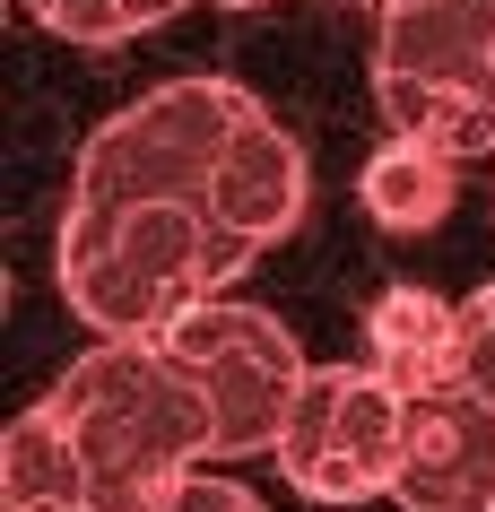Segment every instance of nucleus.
Segmentation results:
<instances>
[{"label":"nucleus","mask_w":495,"mask_h":512,"mask_svg":"<svg viewBox=\"0 0 495 512\" xmlns=\"http://www.w3.org/2000/svg\"><path fill=\"white\" fill-rule=\"evenodd\" d=\"M261 252L226 235L200 200H70L53 235L61 304L96 339H165V330L218 304Z\"/></svg>","instance_id":"f257e3e1"},{"label":"nucleus","mask_w":495,"mask_h":512,"mask_svg":"<svg viewBox=\"0 0 495 512\" xmlns=\"http://www.w3.org/2000/svg\"><path fill=\"white\" fill-rule=\"evenodd\" d=\"M35 408L79 452L105 512H148L218 460V408L165 339H96Z\"/></svg>","instance_id":"f03ea898"},{"label":"nucleus","mask_w":495,"mask_h":512,"mask_svg":"<svg viewBox=\"0 0 495 512\" xmlns=\"http://www.w3.org/2000/svg\"><path fill=\"white\" fill-rule=\"evenodd\" d=\"M252 113H261V96L235 79H209V70L148 87L139 105H122L79 139L70 200H200L209 209V183Z\"/></svg>","instance_id":"7ed1b4c3"},{"label":"nucleus","mask_w":495,"mask_h":512,"mask_svg":"<svg viewBox=\"0 0 495 512\" xmlns=\"http://www.w3.org/2000/svg\"><path fill=\"white\" fill-rule=\"evenodd\" d=\"M400 452H409V391H391L374 365H313L270 460L304 504H383L400 486Z\"/></svg>","instance_id":"20e7f679"},{"label":"nucleus","mask_w":495,"mask_h":512,"mask_svg":"<svg viewBox=\"0 0 495 512\" xmlns=\"http://www.w3.org/2000/svg\"><path fill=\"white\" fill-rule=\"evenodd\" d=\"M165 348L192 365V382L218 408V460H270L278 452V434H287L304 382H313L296 330L278 313L218 296V304H200V313H183L165 330Z\"/></svg>","instance_id":"39448f33"},{"label":"nucleus","mask_w":495,"mask_h":512,"mask_svg":"<svg viewBox=\"0 0 495 512\" xmlns=\"http://www.w3.org/2000/svg\"><path fill=\"white\" fill-rule=\"evenodd\" d=\"M400 512H495V408L478 391H426L409 400V452H400Z\"/></svg>","instance_id":"423d86ee"},{"label":"nucleus","mask_w":495,"mask_h":512,"mask_svg":"<svg viewBox=\"0 0 495 512\" xmlns=\"http://www.w3.org/2000/svg\"><path fill=\"white\" fill-rule=\"evenodd\" d=\"M304 209H313V174H304V148L287 131H278V113L261 105L235 131V148H226L218 183H209V217H218L226 235H244L252 252H270V243H287L304 226Z\"/></svg>","instance_id":"0eeeda50"},{"label":"nucleus","mask_w":495,"mask_h":512,"mask_svg":"<svg viewBox=\"0 0 495 512\" xmlns=\"http://www.w3.org/2000/svg\"><path fill=\"white\" fill-rule=\"evenodd\" d=\"M365 365L391 391H461V304H443L435 287H383L365 313Z\"/></svg>","instance_id":"6e6552de"},{"label":"nucleus","mask_w":495,"mask_h":512,"mask_svg":"<svg viewBox=\"0 0 495 512\" xmlns=\"http://www.w3.org/2000/svg\"><path fill=\"white\" fill-rule=\"evenodd\" d=\"M357 200H365L374 226H391V235H426V226H443L452 200H461V157H443V148H426V139L391 131L383 148L365 157Z\"/></svg>","instance_id":"1a4fd4ad"},{"label":"nucleus","mask_w":495,"mask_h":512,"mask_svg":"<svg viewBox=\"0 0 495 512\" xmlns=\"http://www.w3.org/2000/svg\"><path fill=\"white\" fill-rule=\"evenodd\" d=\"M0 512H105L96 478L79 469V452L61 443L44 408H27L0 434Z\"/></svg>","instance_id":"9d476101"},{"label":"nucleus","mask_w":495,"mask_h":512,"mask_svg":"<svg viewBox=\"0 0 495 512\" xmlns=\"http://www.w3.org/2000/svg\"><path fill=\"white\" fill-rule=\"evenodd\" d=\"M18 9L61 44H122V35H148L165 18L200 9V0H18Z\"/></svg>","instance_id":"9b49d317"},{"label":"nucleus","mask_w":495,"mask_h":512,"mask_svg":"<svg viewBox=\"0 0 495 512\" xmlns=\"http://www.w3.org/2000/svg\"><path fill=\"white\" fill-rule=\"evenodd\" d=\"M461 391L495 408V278L461 296Z\"/></svg>","instance_id":"f8f14e48"},{"label":"nucleus","mask_w":495,"mask_h":512,"mask_svg":"<svg viewBox=\"0 0 495 512\" xmlns=\"http://www.w3.org/2000/svg\"><path fill=\"white\" fill-rule=\"evenodd\" d=\"M148 512H270L252 486H235V478H218V469H200V478H183L174 495H157Z\"/></svg>","instance_id":"ddd939ff"},{"label":"nucleus","mask_w":495,"mask_h":512,"mask_svg":"<svg viewBox=\"0 0 495 512\" xmlns=\"http://www.w3.org/2000/svg\"><path fill=\"white\" fill-rule=\"evenodd\" d=\"M400 9H426V0H383V18H400Z\"/></svg>","instance_id":"4468645a"}]
</instances>
